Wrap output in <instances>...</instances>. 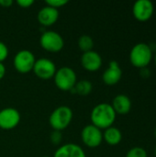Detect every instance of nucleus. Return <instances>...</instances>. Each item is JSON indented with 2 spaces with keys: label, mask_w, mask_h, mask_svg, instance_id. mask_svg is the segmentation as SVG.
I'll return each mask as SVG.
<instances>
[{
  "label": "nucleus",
  "mask_w": 156,
  "mask_h": 157,
  "mask_svg": "<svg viewBox=\"0 0 156 157\" xmlns=\"http://www.w3.org/2000/svg\"><path fill=\"white\" fill-rule=\"evenodd\" d=\"M116 116L117 114L114 111L111 104L100 103L94 107V109L91 111V124H93L100 130H106L113 125L116 120Z\"/></svg>",
  "instance_id": "obj_1"
},
{
  "label": "nucleus",
  "mask_w": 156,
  "mask_h": 157,
  "mask_svg": "<svg viewBox=\"0 0 156 157\" xmlns=\"http://www.w3.org/2000/svg\"><path fill=\"white\" fill-rule=\"evenodd\" d=\"M73 117L74 113L71 108L67 106H60L51 113L49 123L53 131L62 132L70 125Z\"/></svg>",
  "instance_id": "obj_2"
},
{
  "label": "nucleus",
  "mask_w": 156,
  "mask_h": 157,
  "mask_svg": "<svg viewBox=\"0 0 156 157\" xmlns=\"http://www.w3.org/2000/svg\"><path fill=\"white\" fill-rule=\"evenodd\" d=\"M153 58V50L146 43H138L130 52V61L137 68H144L149 65Z\"/></svg>",
  "instance_id": "obj_3"
},
{
  "label": "nucleus",
  "mask_w": 156,
  "mask_h": 157,
  "mask_svg": "<svg viewBox=\"0 0 156 157\" xmlns=\"http://www.w3.org/2000/svg\"><path fill=\"white\" fill-rule=\"evenodd\" d=\"M53 79L55 86L62 91H72L77 82L74 70L68 66H63L58 69Z\"/></svg>",
  "instance_id": "obj_4"
},
{
  "label": "nucleus",
  "mask_w": 156,
  "mask_h": 157,
  "mask_svg": "<svg viewBox=\"0 0 156 157\" xmlns=\"http://www.w3.org/2000/svg\"><path fill=\"white\" fill-rule=\"evenodd\" d=\"M40 43L43 50L53 53L59 52L64 46V40L62 35L52 30L44 31L40 38Z\"/></svg>",
  "instance_id": "obj_5"
},
{
  "label": "nucleus",
  "mask_w": 156,
  "mask_h": 157,
  "mask_svg": "<svg viewBox=\"0 0 156 157\" xmlns=\"http://www.w3.org/2000/svg\"><path fill=\"white\" fill-rule=\"evenodd\" d=\"M36 62L35 55L29 50H21L17 52L13 59L15 69L20 74H28L33 70Z\"/></svg>",
  "instance_id": "obj_6"
},
{
  "label": "nucleus",
  "mask_w": 156,
  "mask_h": 157,
  "mask_svg": "<svg viewBox=\"0 0 156 157\" xmlns=\"http://www.w3.org/2000/svg\"><path fill=\"white\" fill-rule=\"evenodd\" d=\"M81 139L86 146L89 148H97L103 141V132L93 124H88L83 128L81 132Z\"/></svg>",
  "instance_id": "obj_7"
},
{
  "label": "nucleus",
  "mask_w": 156,
  "mask_h": 157,
  "mask_svg": "<svg viewBox=\"0 0 156 157\" xmlns=\"http://www.w3.org/2000/svg\"><path fill=\"white\" fill-rule=\"evenodd\" d=\"M32 71L39 78L48 80L54 76L57 69L55 63L51 60L48 58H40L36 60Z\"/></svg>",
  "instance_id": "obj_8"
},
{
  "label": "nucleus",
  "mask_w": 156,
  "mask_h": 157,
  "mask_svg": "<svg viewBox=\"0 0 156 157\" xmlns=\"http://www.w3.org/2000/svg\"><path fill=\"white\" fill-rule=\"evenodd\" d=\"M20 113L15 108H6L0 111V128L3 130H12L20 122Z\"/></svg>",
  "instance_id": "obj_9"
},
{
  "label": "nucleus",
  "mask_w": 156,
  "mask_h": 157,
  "mask_svg": "<svg viewBox=\"0 0 156 157\" xmlns=\"http://www.w3.org/2000/svg\"><path fill=\"white\" fill-rule=\"evenodd\" d=\"M154 9V4L150 0H138L133 5L132 13L137 20L144 22L152 17Z\"/></svg>",
  "instance_id": "obj_10"
},
{
  "label": "nucleus",
  "mask_w": 156,
  "mask_h": 157,
  "mask_svg": "<svg viewBox=\"0 0 156 157\" xmlns=\"http://www.w3.org/2000/svg\"><path fill=\"white\" fill-rule=\"evenodd\" d=\"M81 64L86 71L96 72L102 66V57L98 52L93 50L83 52L81 55Z\"/></svg>",
  "instance_id": "obj_11"
},
{
  "label": "nucleus",
  "mask_w": 156,
  "mask_h": 157,
  "mask_svg": "<svg viewBox=\"0 0 156 157\" xmlns=\"http://www.w3.org/2000/svg\"><path fill=\"white\" fill-rule=\"evenodd\" d=\"M122 76V70L116 61H111L108 64V69L102 75L103 82L108 86H114L118 84Z\"/></svg>",
  "instance_id": "obj_12"
},
{
  "label": "nucleus",
  "mask_w": 156,
  "mask_h": 157,
  "mask_svg": "<svg viewBox=\"0 0 156 157\" xmlns=\"http://www.w3.org/2000/svg\"><path fill=\"white\" fill-rule=\"evenodd\" d=\"M59 16L60 15L58 9H55L49 6H45L39 11L37 18L40 24L43 27H50L57 22Z\"/></svg>",
  "instance_id": "obj_13"
},
{
  "label": "nucleus",
  "mask_w": 156,
  "mask_h": 157,
  "mask_svg": "<svg viewBox=\"0 0 156 157\" xmlns=\"http://www.w3.org/2000/svg\"><path fill=\"white\" fill-rule=\"evenodd\" d=\"M53 157H86L84 149L75 144H66L60 146Z\"/></svg>",
  "instance_id": "obj_14"
},
{
  "label": "nucleus",
  "mask_w": 156,
  "mask_h": 157,
  "mask_svg": "<svg viewBox=\"0 0 156 157\" xmlns=\"http://www.w3.org/2000/svg\"><path fill=\"white\" fill-rule=\"evenodd\" d=\"M114 111L116 112V114H127L131 111V101L130 99V98L126 95L123 94H120L117 95L112 101L111 104Z\"/></svg>",
  "instance_id": "obj_15"
},
{
  "label": "nucleus",
  "mask_w": 156,
  "mask_h": 157,
  "mask_svg": "<svg viewBox=\"0 0 156 157\" xmlns=\"http://www.w3.org/2000/svg\"><path fill=\"white\" fill-rule=\"evenodd\" d=\"M103 140L109 145H117L122 140L121 132L116 127H109L103 132Z\"/></svg>",
  "instance_id": "obj_16"
},
{
  "label": "nucleus",
  "mask_w": 156,
  "mask_h": 157,
  "mask_svg": "<svg viewBox=\"0 0 156 157\" xmlns=\"http://www.w3.org/2000/svg\"><path fill=\"white\" fill-rule=\"evenodd\" d=\"M93 89V85L90 81L86 80V79H83L80 81H77L74 89L72 90V92H74L75 94L82 96V97H86L88 96L91 91Z\"/></svg>",
  "instance_id": "obj_17"
},
{
  "label": "nucleus",
  "mask_w": 156,
  "mask_h": 157,
  "mask_svg": "<svg viewBox=\"0 0 156 157\" xmlns=\"http://www.w3.org/2000/svg\"><path fill=\"white\" fill-rule=\"evenodd\" d=\"M78 47L83 52L92 51L94 47V40L89 35H82L78 39Z\"/></svg>",
  "instance_id": "obj_18"
},
{
  "label": "nucleus",
  "mask_w": 156,
  "mask_h": 157,
  "mask_svg": "<svg viewBox=\"0 0 156 157\" xmlns=\"http://www.w3.org/2000/svg\"><path fill=\"white\" fill-rule=\"evenodd\" d=\"M126 157H147V152L142 147H133L128 151Z\"/></svg>",
  "instance_id": "obj_19"
},
{
  "label": "nucleus",
  "mask_w": 156,
  "mask_h": 157,
  "mask_svg": "<svg viewBox=\"0 0 156 157\" xmlns=\"http://www.w3.org/2000/svg\"><path fill=\"white\" fill-rule=\"evenodd\" d=\"M45 4L46 6H51L55 9H59L63 7V6H65L66 4H68V1L67 0H47Z\"/></svg>",
  "instance_id": "obj_20"
},
{
  "label": "nucleus",
  "mask_w": 156,
  "mask_h": 157,
  "mask_svg": "<svg viewBox=\"0 0 156 157\" xmlns=\"http://www.w3.org/2000/svg\"><path fill=\"white\" fill-rule=\"evenodd\" d=\"M50 140H51V143L52 144L59 145L62 143V140H63V134H62V132H59V131H53L51 133Z\"/></svg>",
  "instance_id": "obj_21"
},
{
  "label": "nucleus",
  "mask_w": 156,
  "mask_h": 157,
  "mask_svg": "<svg viewBox=\"0 0 156 157\" xmlns=\"http://www.w3.org/2000/svg\"><path fill=\"white\" fill-rule=\"evenodd\" d=\"M8 48L7 46L0 40V63H3L8 56Z\"/></svg>",
  "instance_id": "obj_22"
},
{
  "label": "nucleus",
  "mask_w": 156,
  "mask_h": 157,
  "mask_svg": "<svg viewBox=\"0 0 156 157\" xmlns=\"http://www.w3.org/2000/svg\"><path fill=\"white\" fill-rule=\"evenodd\" d=\"M17 4L22 8H28L34 4V0H17Z\"/></svg>",
  "instance_id": "obj_23"
},
{
  "label": "nucleus",
  "mask_w": 156,
  "mask_h": 157,
  "mask_svg": "<svg viewBox=\"0 0 156 157\" xmlns=\"http://www.w3.org/2000/svg\"><path fill=\"white\" fill-rule=\"evenodd\" d=\"M13 3L14 2L12 0H0V6L5 8L10 7L13 5Z\"/></svg>",
  "instance_id": "obj_24"
},
{
  "label": "nucleus",
  "mask_w": 156,
  "mask_h": 157,
  "mask_svg": "<svg viewBox=\"0 0 156 157\" xmlns=\"http://www.w3.org/2000/svg\"><path fill=\"white\" fill-rule=\"evenodd\" d=\"M141 75H142V76H143L144 78L149 77V76H150V70H149L147 67L142 68V69H141Z\"/></svg>",
  "instance_id": "obj_25"
},
{
  "label": "nucleus",
  "mask_w": 156,
  "mask_h": 157,
  "mask_svg": "<svg viewBox=\"0 0 156 157\" xmlns=\"http://www.w3.org/2000/svg\"><path fill=\"white\" fill-rule=\"evenodd\" d=\"M5 75H6V67L3 63H0V80L3 79Z\"/></svg>",
  "instance_id": "obj_26"
},
{
  "label": "nucleus",
  "mask_w": 156,
  "mask_h": 157,
  "mask_svg": "<svg viewBox=\"0 0 156 157\" xmlns=\"http://www.w3.org/2000/svg\"><path fill=\"white\" fill-rule=\"evenodd\" d=\"M154 63H155V65H156V53H155V56H154Z\"/></svg>",
  "instance_id": "obj_27"
},
{
  "label": "nucleus",
  "mask_w": 156,
  "mask_h": 157,
  "mask_svg": "<svg viewBox=\"0 0 156 157\" xmlns=\"http://www.w3.org/2000/svg\"><path fill=\"white\" fill-rule=\"evenodd\" d=\"M154 155H155V156H156V146H155V149H154Z\"/></svg>",
  "instance_id": "obj_28"
},
{
  "label": "nucleus",
  "mask_w": 156,
  "mask_h": 157,
  "mask_svg": "<svg viewBox=\"0 0 156 157\" xmlns=\"http://www.w3.org/2000/svg\"><path fill=\"white\" fill-rule=\"evenodd\" d=\"M154 135H155V138H156V128H155V131H154Z\"/></svg>",
  "instance_id": "obj_29"
},
{
  "label": "nucleus",
  "mask_w": 156,
  "mask_h": 157,
  "mask_svg": "<svg viewBox=\"0 0 156 157\" xmlns=\"http://www.w3.org/2000/svg\"><path fill=\"white\" fill-rule=\"evenodd\" d=\"M43 157H50V156H43Z\"/></svg>",
  "instance_id": "obj_30"
}]
</instances>
